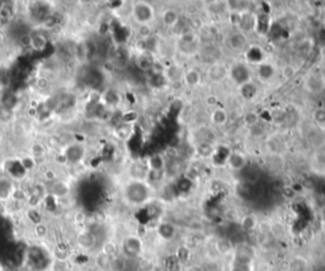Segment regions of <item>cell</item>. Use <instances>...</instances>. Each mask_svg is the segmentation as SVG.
<instances>
[{"label": "cell", "mask_w": 325, "mask_h": 271, "mask_svg": "<svg viewBox=\"0 0 325 271\" xmlns=\"http://www.w3.org/2000/svg\"><path fill=\"white\" fill-rule=\"evenodd\" d=\"M153 195V188L150 184L142 180L129 179L122 186V199L130 207H144L149 203Z\"/></svg>", "instance_id": "obj_1"}, {"label": "cell", "mask_w": 325, "mask_h": 271, "mask_svg": "<svg viewBox=\"0 0 325 271\" xmlns=\"http://www.w3.org/2000/svg\"><path fill=\"white\" fill-rule=\"evenodd\" d=\"M58 152L64 159V162H62L64 166H79V165H84L86 162L89 149H88L85 142L73 141L62 147Z\"/></svg>", "instance_id": "obj_2"}, {"label": "cell", "mask_w": 325, "mask_h": 271, "mask_svg": "<svg viewBox=\"0 0 325 271\" xmlns=\"http://www.w3.org/2000/svg\"><path fill=\"white\" fill-rule=\"evenodd\" d=\"M47 193L57 203L69 200L74 194L73 180L66 176V175L65 176L58 175L55 180L47 184Z\"/></svg>", "instance_id": "obj_3"}, {"label": "cell", "mask_w": 325, "mask_h": 271, "mask_svg": "<svg viewBox=\"0 0 325 271\" xmlns=\"http://www.w3.org/2000/svg\"><path fill=\"white\" fill-rule=\"evenodd\" d=\"M130 16L137 25H151L155 19V8L147 1H136L130 4Z\"/></svg>", "instance_id": "obj_4"}, {"label": "cell", "mask_w": 325, "mask_h": 271, "mask_svg": "<svg viewBox=\"0 0 325 271\" xmlns=\"http://www.w3.org/2000/svg\"><path fill=\"white\" fill-rule=\"evenodd\" d=\"M120 252L129 260L137 259L144 252V241L137 235H127L121 241Z\"/></svg>", "instance_id": "obj_5"}, {"label": "cell", "mask_w": 325, "mask_h": 271, "mask_svg": "<svg viewBox=\"0 0 325 271\" xmlns=\"http://www.w3.org/2000/svg\"><path fill=\"white\" fill-rule=\"evenodd\" d=\"M17 186H18V183L13 177L6 175L5 172H0V203L1 204H6L12 200Z\"/></svg>", "instance_id": "obj_6"}, {"label": "cell", "mask_w": 325, "mask_h": 271, "mask_svg": "<svg viewBox=\"0 0 325 271\" xmlns=\"http://www.w3.org/2000/svg\"><path fill=\"white\" fill-rule=\"evenodd\" d=\"M229 77L235 82L236 85L240 86L245 82L252 81V71H250V66L244 62H238V64L233 65L229 69Z\"/></svg>", "instance_id": "obj_7"}, {"label": "cell", "mask_w": 325, "mask_h": 271, "mask_svg": "<svg viewBox=\"0 0 325 271\" xmlns=\"http://www.w3.org/2000/svg\"><path fill=\"white\" fill-rule=\"evenodd\" d=\"M122 101V94L118 89L107 88L101 93V104L105 109H118Z\"/></svg>", "instance_id": "obj_8"}, {"label": "cell", "mask_w": 325, "mask_h": 271, "mask_svg": "<svg viewBox=\"0 0 325 271\" xmlns=\"http://www.w3.org/2000/svg\"><path fill=\"white\" fill-rule=\"evenodd\" d=\"M75 245L78 248H80L84 252H89V251L94 250L97 246V236L89 228L80 229L75 237Z\"/></svg>", "instance_id": "obj_9"}, {"label": "cell", "mask_w": 325, "mask_h": 271, "mask_svg": "<svg viewBox=\"0 0 325 271\" xmlns=\"http://www.w3.org/2000/svg\"><path fill=\"white\" fill-rule=\"evenodd\" d=\"M226 46L231 49V51L235 52H242L245 51L248 45V37L244 32H242L240 29L238 31H233L231 33L227 34L226 37Z\"/></svg>", "instance_id": "obj_10"}, {"label": "cell", "mask_w": 325, "mask_h": 271, "mask_svg": "<svg viewBox=\"0 0 325 271\" xmlns=\"http://www.w3.org/2000/svg\"><path fill=\"white\" fill-rule=\"evenodd\" d=\"M206 76L212 82H222L229 77V69L220 62H214L206 71Z\"/></svg>", "instance_id": "obj_11"}, {"label": "cell", "mask_w": 325, "mask_h": 271, "mask_svg": "<svg viewBox=\"0 0 325 271\" xmlns=\"http://www.w3.org/2000/svg\"><path fill=\"white\" fill-rule=\"evenodd\" d=\"M50 40L47 34L41 29H32L29 49L33 52H43L49 46Z\"/></svg>", "instance_id": "obj_12"}, {"label": "cell", "mask_w": 325, "mask_h": 271, "mask_svg": "<svg viewBox=\"0 0 325 271\" xmlns=\"http://www.w3.org/2000/svg\"><path fill=\"white\" fill-rule=\"evenodd\" d=\"M182 82L186 88L196 89L201 85L202 82V74L196 67H190L183 73V77H182Z\"/></svg>", "instance_id": "obj_13"}, {"label": "cell", "mask_w": 325, "mask_h": 271, "mask_svg": "<svg viewBox=\"0 0 325 271\" xmlns=\"http://www.w3.org/2000/svg\"><path fill=\"white\" fill-rule=\"evenodd\" d=\"M245 57L249 65L258 66L266 61V52L258 45H249L245 49Z\"/></svg>", "instance_id": "obj_14"}, {"label": "cell", "mask_w": 325, "mask_h": 271, "mask_svg": "<svg viewBox=\"0 0 325 271\" xmlns=\"http://www.w3.org/2000/svg\"><path fill=\"white\" fill-rule=\"evenodd\" d=\"M197 46H198V38L192 32L182 34L181 38H179V49L186 55H190V53L196 51Z\"/></svg>", "instance_id": "obj_15"}, {"label": "cell", "mask_w": 325, "mask_h": 271, "mask_svg": "<svg viewBox=\"0 0 325 271\" xmlns=\"http://www.w3.org/2000/svg\"><path fill=\"white\" fill-rule=\"evenodd\" d=\"M28 147H29V148H28L27 153L31 156V157H33L38 164H40L43 159H46L49 148L46 147V144H45V142H41V141H32Z\"/></svg>", "instance_id": "obj_16"}, {"label": "cell", "mask_w": 325, "mask_h": 271, "mask_svg": "<svg viewBox=\"0 0 325 271\" xmlns=\"http://www.w3.org/2000/svg\"><path fill=\"white\" fill-rule=\"evenodd\" d=\"M238 93H239L240 98L246 101L254 100L255 98L259 95V88L254 81H249L243 84V85L238 86Z\"/></svg>", "instance_id": "obj_17"}, {"label": "cell", "mask_w": 325, "mask_h": 271, "mask_svg": "<svg viewBox=\"0 0 325 271\" xmlns=\"http://www.w3.org/2000/svg\"><path fill=\"white\" fill-rule=\"evenodd\" d=\"M246 164H248V161H246L244 153L240 152V151H231L226 166L233 171H240L245 168Z\"/></svg>", "instance_id": "obj_18"}, {"label": "cell", "mask_w": 325, "mask_h": 271, "mask_svg": "<svg viewBox=\"0 0 325 271\" xmlns=\"http://www.w3.org/2000/svg\"><path fill=\"white\" fill-rule=\"evenodd\" d=\"M255 67H257V77L262 82L271 81L276 75V67L273 66V64H271V62L264 61L263 64L258 65Z\"/></svg>", "instance_id": "obj_19"}, {"label": "cell", "mask_w": 325, "mask_h": 271, "mask_svg": "<svg viewBox=\"0 0 325 271\" xmlns=\"http://www.w3.org/2000/svg\"><path fill=\"white\" fill-rule=\"evenodd\" d=\"M157 233L162 240L172 241L177 235V228L175 225L170 222H162L158 224Z\"/></svg>", "instance_id": "obj_20"}, {"label": "cell", "mask_w": 325, "mask_h": 271, "mask_svg": "<svg viewBox=\"0 0 325 271\" xmlns=\"http://www.w3.org/2000/svg\"><path fill=\"white\" fill-rule=\"evenodd\" d=\"M166 159L162 153H154L146 160V166L149 170L164 171L166 166Z\"/></svg>", "instance_id": "obj_21"}, {"label": "cell", "mask_w": 325, "mask_h": 271, "mask_svg": "<svg viewBox=\"0 0 325 271\" xmlns=\"http://www.w3.org/2000/svg\"><path fill=\"white\" fill-rule=\"evenodd\" d=\"M210 119H211L212 124L216 125V127H224L229 121V113L225 108L215 107V109L211 112Z\"/></svg>", "instance_id": "obj_22"}, {"label": "cell", "mask_w": 325, "mask_h": 271, "mask_svg": "<svg viewBox=\"0 0 325 271\" xmlns=\"http://www.w3.org/2000/svg\"><path fill=\"white\" fill-rule=\"evenodd\" d=\"M179 13L173 8H168L162 13V22L166 28H174L179 23Z\"/></svg>", "instance_id": "obj_23"}, {"label": "cell", "mask_w": 325, "mask_h": 271, "mask_svg": "<svg viewBox=\"0 0 325 271\" xmlns=\"http://www.w3.org/2000/svg\"><path fill=\"white\" fill-rule=\"evenodd\" d=\"M183 73L181 67L177 66V65H172V66H168L164 69V77H165L166 82H177L182 81V77H183Z\"/></svg>", "instance_id": "obj_24"}, {"label": "cell", "mask_w": 325, "mask_h": 271, "mask_svg": "<svg viewBox=\"0 0 325 271\" xmlns=\"http://www.w3.org/2000/svg\"><path fill=\"white\" fill-rule=\"evenodd\" d=\"M240 227L243 231L245 232H253L258 228L259 224V220L255 214H245L240 218Z\"/></svg>", "instance_id": "obj_25"}, {"label": "cell", "mask_w": 325, "mask_h": 271, "mask_svg": "<svg viewBox=\"0 0 325 271\" xmlns=\"http://www.w3.org/2000/svg\"><path fill=\"white\" fill-rule=\"evenodd\" d=\"M231 151L227 147H217L214 151V155H212V161L215 162L216 165H226L227 160L230 157Z\"/></svg>", "instance_id": "obj_26"}, {"label": "cell", "mask_w": 325, "mask_h": 271, "mask_svg": "<svg viewBox=\"0 0 325 271\" xmlns=\"http://www.w3.org/2000/svg\"><path fill=\"white\" fill-rule=\"evenodd\" d=\"M32 232H33L34 237L38 240H46L50 236V225L45 221H41V222L32 225Z\"/></svg>", "instance_id": "obj_27"}, {"label": "cell", "mask_w": 325, "mask_h": 271, "mask_svg": "<svg viewBox=\"0 0 325 271\" xmlns=\"http://www.w3.org/2000/svg\"><path fill=\"white\" fill-rule=\"evenodd\" d=\"M154 64H155V61L151 58L150 55H147L146 52H141V53L136 57V66L142 71L151 70Z\"/></svg>", "instance_id": "obj_28"}, {"label": "cell", "mask_w": 325, "mask_h": 271, "mask_svg": "<svg viewBox=\"0 0 325 271\" xmlns=\"http://www.w3.org/2000/svg\"><path fill=\"white\" fill-rule=\"evenodd\" d=\"M113 136L120 141H127L132 136V125L120 123L113 129Z\"/></svg>", "instance_id": "obj_29"}, {"label": "cell", "mask_w": 325, "mask_h": 271, "mask_svg": "<svg viewBox=\"0 0 325 271\" xmlns=\"http://www.w3.org/2000/svg\"><path fill=\"white\" fill-rule=\"evenodd\" d=\"M270 25H271L270 17L266 16V14H258V16H255L254 28L258 31V33L267 34L268 32H270Z\"/></svg>", "instance_id": "obj_30"}, {"label": "cell", "mask_w": 325, "mask_h": 271, "mask_svg": "<svg viewBox=\"0 0 325 271\" xmlns=\"http://www.w3.org/2000/svg\"><path fill=\"white\" fill-rule=\"evenodd\" d=\"M214 151H215V147L212 146V144H210L209 141H201L196 146L197 155L201 157H212Z\"/></svg>", "instance_id": "obj_31"}, {"label": "cell", "mask_w": 325, "mask_h": 271, "mask_svg": "<svg viewBox=\"0 0 325 271\" xmlns=\"http://www.w3.org/2000/svg\"><path fill=\"white\" fill-rule=\"evenodd\" d=\"M101 252L105 253L106 256L110 257V259H114L118 252H120V246L113 242V241H106L105 244L102 245Z\"/></svg>", "instance_id": "obj_32"}, {"label": "cell", "mask_w": 325, "mask_h": 271, "mask_svg": "<svg viewBox=\"0 0 325 271\" xmlns=\"http://www.w3.org/2000/svg\"><path fill=\"white\" fill-rule=\"evenodd\" d=\"M174 256L178 259V261L181 262L182 265H184V264H187L190 260L192 251H190V248L188 247V245H181V246L177 248V251H175Z\"/></svg>", "instance_id": "obj_33"}, {"label": "cell", "mask_w": 325, "mask_h": 271, "mask_svg": "<svg viewBox=\"0 0 325 271\" xmlns=\"http://www.w3.org/2000/svg\"><path fill=\"white\" fill-rule=\"evenodd\" d=\"M305 85H306V88L309 89L311 93H319L324 89V82H323V80L320 79L319 76L307 77Z\"/></svg>", "instance_id": "obj_34"}, {"label": "cell", "mask_w": 325, "mask_h": 271, "mask_svg": "<svg viewBox=\"0 0 325 271\" xmlns=\"http://www.w3.org/2000/svg\"><path fill=\"white\" fill-rule=\"evenodd\" d=\"M153 27L150 25H137V28H136V34H137L138 40L141 41H147L150 37H153Z\"/></svg>", "instance_id": "obj_35"}, {"label": "cell", "mask_w": 325, "mask_h": 271, "mask_svg": "<svg viewBox=\"0 0 325 271\" xmlns=\"http://www.w3.org/2000/svg\"><path fill=\"white\" fill-rule=\"evenodd\" d=\"M138 119V113L136 110L129 109L126 112L122 113V116H121V123L123 124H129V125H134L136 122H137Z\"/></svg>", "instance_id": "obj_36"}, {"label": "cell", "mask_w": 325, "mask_h": 271, "mask_svg": "<svg viewBox=\"0 0 325 271\" xmlns=\"http://www.w3.org/2000/svg\"><path fill=\"white\" fill-rule=\"evenodd\" d=\"M182 266L183 265L178 261V259H177L174 255L166 257L165 261H164V269H165V271H181Z\"/></svg>", "instance_id": "obj_37"}, {"label": "cell", "mask_w": 325, "mask_h": 271, "mask_svg": "<svg viewBox=\"0 0 325 271\" xmlns=\"http://www.w3.org/2000/svg\"><path fill=\"white\" fill-rule=\"evenodd\" d=\"M290 269L294 271H305L307 269V261L301 256H296L290 260Z\"/></svg>", "instance_id": "obj_38"}, {"label": "cell", "mask_w": 325, "mask_h": 271, "mask_svg": "<svg viewBox=\"0 0 325 271\" xmlns=\"http://www.w3.org/2000/svg\"><path fill=\"white\" fill-rule=\"evenodd\" d=\"M259 122H261V116L255 112H249L246 113L245 116H244V123L248 128H254L257 125H259Z\"/></svg>", "instance_id": "obj_39"}, {"label": "cell", "mask_w": 325, "mask_h": 271, "mask_svg": "<svg viewBox=\"0 0 325 271\" xmlns=\"http://www.w3.org/2000/svg\"><path fill=\"white\" fill-rule=\"evenodd\" d=\"M216 250H217V252L221 253V255H226V253H229L233 250V245H231L230 241L226 240V238H220V240H217V242H216Z\"/></svg>", "instance_id": "obj_40"}, {"label": "cell", "mask_w": 325, "mask_h": 271, "mask_svg": "<svg viewBox=\"0 0 325 271\" xmlns=\"http://www.w3.org/2000/svg\"><path fill=\"white\" fill-rule=\"evenodd\" d=\"M112 261H113V259H110V257H108V256H106L105 253L99 252L98 255H97V257H95V264H97V266H98L99 269H102V270H106V269L110 268L112 266Z\"/></svg>", "instance_id": "obj_41"}, {"label": "cell", "mask_w": 325, "mask_h": 271, "mask_svg": "<svg viewBox=\"0 0 325 271\" xmlns=\"http://www.w3.org/2000/svg\"><path fill=\"white\" fill-rule=\"evenodd\" d=\"M313 118L320 129H325V109H316L313 114Z\"/></svg>", "instance_id": "obj_42"}, {"label": "cell", "mask_w": 325, "mask_h": 271, "mask_svg": "<svg viewBox=\"0 0 325 271\" xmlns=\"http://www.w3.org/2000/svg\"><path fill=\"white\" fill-rule=\"evenodd\" d=\"M281 74H282V77L286 80H290L292 79V77L296 76V74H298V70H296V67L294 66V65H285V66L282 67V71H281Z\"/></svg>", "instance_id": "obj_43"}, {"label": "cell", "mask_w": 325, "mask_h": 271, "mask_svg": "<svg viewBox=\"0 0 325 271\" xmlns=\"http://www.w3.org/2000/svg\"><path fill=\"white\" fill-rule=\"evenodd\" d=\"M73 221L75 224H84L86 222V213L81 209L75 210L73 214Z\"/></svg>", "instance_id": "obj_44"}, {"label": "cell", "mask_w": 325, "mask_h": 271, "mask_svg": "<svg viewBox=\"0 0 325 271\" xmlns=\"http://www.w3.org/2000/svg\"><path fill=\"white\" fill-rule=\"evenodd\" d=\"M257 231L264 236L270 235L271 232H272V224H271L268 221H262V222L259 221V224H258Z\"/></svg>", "instance_id": "obj_45"}, {"label": "cell", "mask_w": 325, "mask_h": 271, "mask_svg": "<svg viewBox=\"0 0 325 271\" xmlns=\"http://www.w3.org/2000/svg\"><path fill=\"white\" fill-rule=\"evenodd\" d=\"M6 43H8V34H6L5 29H0V51H3L5 49Z\"/></svg>", "instance_id": "obj_46"}, {"label": "cell", "mask_w": 325, "mask_h": 271, "mask_svg": "<svg viewBox=\"0 0 325 271\" xmlns=\"http://www.w3.org/2000/svg\"><path fill=\"white\" fill-rule=\"evenodd\" d=\"M202 268H203V271H220L218 266L216 265V264H214V262H211V264H207V265L202 266Z\"/></svg>", "instance_id": "obj_47"}, {"label": "cell", "mask_w": 325, "mask_h": 271, "mask_svg": "<svg viewBox=\"0 0 325 271\" xmlns=\"http://www.w3.org/2000/svg\"><path fill=\"white\" fill-rule=\"evenodd\" d=\"M186 271H203V268L199 265H190L186 269Z\"/></svg>", "instance_id": "obj_48"}, {"label": "cell", "mask_w": 325, "mask_h": 271, "mask_svg": "<svg viewBox=\"0 0 325 271\" xmlns=\"http://www.w3.org/2000/svg\"><path fill=\"white\" fill-rule=\"evenodd\" d=\"M14 271H26V270H22V269H17V270H14Z\"/></svg>", "instance_id": "obj_49"}, {"label": "cell", "mask_w": 325, "mask_h": 271, "mask_svg": "<svg viewBox=\"0 0 325 271\" xmlns=\"http://www.w3.org/2000/svg\"><path fill=\"white\" fill-rule=\"evenodd\" d=\"M324 25H325V21H324Z\"/></svg>", "instance_id": "obj_50"}]
</instances>
